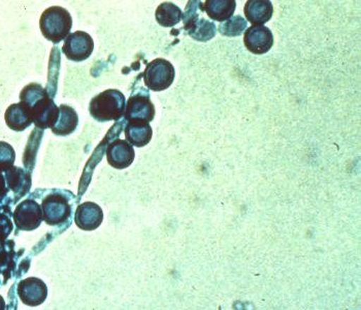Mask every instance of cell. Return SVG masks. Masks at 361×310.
Here are the masks:
<instances>
[{"label":"cell","mask_w":361,"mask_h":310,"mask_svg":"<svg viewBox=\"0 0 361 310\" xmlns=\"http://www.w3.org/2000/svg\"><path fill=\"white\" fill-rule=\"evenodd\" d=\"M124 116L127 121H145L150 124L155 117V107L149 93H139L131 95L127 102Z\"/></svg>","instance_id":"cell-9"},{"label":"cell","mask_w":361,"mask_h":310,"mask_svg":"<svg viewBox=\"0 0 361 310\" xmlns=\"http://www.w3.org/2000/svg\"><path fill=\"white\" fill-rule=\"evenodd\" d=\"M11 191L8 189V184H6V176H4V171L0 169V206L10 205V203H8L11 202V198L8 197Z\"/></svg>","instance_id":"cell-24"},{"label":"cell","mask_w":361,"mask_h":310,"mask_svg":"<svg viewBox=\"0 0 361 310\" xmlns=\"http://www.w3.org/2000/svg\"><path fill=\"white\" fill-rule=\"evenodd\" d=\"M78 124H79V117L75 109L68 105H61L59 107V117L55 126L51 129L54 135L66 137L77 129Z\"/></svg>","instance_id":"cell-19"},{"label":"cell","mask_w":361,"mask_h":310,"mask_svg":"<svg viewBox=\"0 0 361 310\" xmlns=\"http://www.w3.org/2000/svg\"><path fill=\"white\" fill-rule=\"evenodd\" d=\"M244 13L253 25H264L273 17V4L269 0H249L245 4Z\"/></svg>","instance_id":"cell-16"},{"label":"cell","mask_w":361,"mask_h":310,"mask_svg":"<svg viewBox=\"0 0 361 310\" xmlns=\"http://www.w3.org/2000/svg\"><path fill=\"white\" fill-rule=\"evenodd\" d=\"M102 220H104V211L95 203H83L75 211V225L84 231L97 229L102 225Z\"/></svg>","instance_id":"cell-13"},{"label":"cell","mask_w":361,"mask_h":310,"mask_svg":"<svg viewBox=\"0 0 361 310\" xmlns=\"http://www.w3.org/2000/svg\"><path fill=\"white\" fill-rule=\"evenodd\" d=\"M6 126L12 131H23L33 124L30 109L23 102L13 104L4 114Z\"/></svg>","instance_id":"cell-15"},{"label":"cell","mask_w":361,"mask_h":310,"mask_svg":"<svg viewBox=\"0 0 361 310\" xmlns=\"http://www.w3.org/2000/svg\"><path fill=\"white\" fill-rule=\"evenodd\" d=\"M2 171L6 176V184L11 193L14 195L15 201L24 197L31 187V177L29 173L25 169L15 166Z\"/></svg>","instance_id":"cell-14"},{"label":"cell","mask_w":361,"mask_h":310,"mask_svg":"<svg viewBox=\"0 0 361 310\" xmlns=\"http://www.w3.org/2000/svg\"><path fill=\"white\" fill-rule=\"evenodd\" d=\"M94 50V42L85 31H75L64 40L62 52L71 61L80 62L88 59Z\"/></svg>","instance_id":"cell-7"},{"label":"cell","mask_w":361,"mask_h":310,"mask_svg":"<svg viewBox=\"0 0 361 310\" xmlns=\"http://www.w3.org/2000/svg\"><path fill=\"white\" fill-rule=\"evenodd\" d=\"M73 28L71 13L62 6H51L42 13L39 28L47 40L59 44L70 35Z\"/></svg>","instance_id":"cell-3"},{"label":"cell","mask_w":361,"mask_h":310,"mask_svg":"<svg viewBox=\"0 0 361 310\" xmlns=\"http://www.w3.org/2000/svg\"><path fill=\"white\" fill-rule=\"evenodd\" d=\"M202 11H204L202 1H189L183 14L184 28L195 41L208 42L215 37L217 28L213 22L200 17Z\"/></svg>","instance_id":"cell-4"},{"label":"cell","mask_w":361,"mask_h":310,"mask_svg":"<svg viewBox=\"0 0 361 310\" xmlns=\"http://www.w3.org/2000/svg\"><path fill=\"white\" fill-rule=\"evenodd\" d=\"M235 8V0H207L202 2V8L209 17L222 23L233 17Z\"/></svg>","instance_id":"cell-18"},{"label":"cell","mask_w":361,"mask_h":310,"mask_svg":"<svg viewBox=\"0 0 361 310\" xmlns=\"http://www.w3.org/2000/svg\"><path fill=\"white\" fill-rule=\"evenodd\" d=\"M16 153L8 143L0 141V169L14 166Z\"/></svg>","instance_id":"cell-23"},{"label":"cell","mask_w":361,"mask_h":310,"mask_svg":"<svg viewBox=\"0 0 361 310\" xmlns=\"http://www.w3.org/2000/svg\"><path fill=\"white\" fill-rule=\"evenodd\" d=\"M247 25L248 23L242 16H233L231 19L220 24L219 32L224 37H240L246 30Z\"/></svg>","instance_id":"cell-21"},{"label":"cell","mask_w":361,"mask_h":310,"mask_svg":"<svg viewBox=\"0 0 361 310\" xmlns=\"http://www.w3.org/2000/svg\"><path fill=\"white\" fill-rule=\"evenodd\" d=\"M156 21L162 28H173L183 19V13L179 6L171 2H164L155 12Z\"/></svg>","instance_id":"cell-20"},{"label":"cell","mask_w":361,"mask_h":310,"mask_svg":"<svg viewBox=\"0 0 361 310\" xmlns=\"http://www.w3.org/2000/svg\"><path fill=\"white\" fill-rule=\"evenodd\" d=\"M244 44L253 54H265L273 48V32L267 26L252 25L245 31Z\"/></svg>","instance_id":"cell-10"},{"label":"cell","mask_w":361,"mask_h":310,"mask_svg":"<svg viewBox=\"0 0 361 310\" xmlns=\"http://www.w3.org/2000/svg\"><path fill=\"white\" fill-rule=\"evenodd\" d=\"M18 295L27 306H39L46 300L48 289L46 283L39 278H29L19 282Z\"/></svg>","instance_id":"cell-11"},{"label":"cell","mask_w":361,"mask_h":310,"mask_svg":"<svg viewBox=\"0 0 361 310\" xmlns=\"http://www.w3.org/2000/svg\"><path fill=\"white\" fill-rule=\"evenodd\" d=\"M20 102L27 105L33 124L41 129H52L59 117V107L42 85L31 83L22 89Z\"/></svg>","instance_id":"cell-1"},{"label":"cell","mask_w":361,"mask_h":310,"mask_svg":"<svg viewBox=\"0 0 361 310\" xmlns=\"http://www.w3.org/2000/svg\"><path fill=\"white\" fill-rule=\"evenodd\" d=\"M175 77L176 71L173 64L164 58H157L147 64L144 82L149 89L159 93L169 88Z\"/></svg>","instance_id":"cell-5"},{"label":"cell","mask_w":361,"mask_h":310,"mask_svg":"<svg viewBox=\"0 0 361 310\" xmlns=\"http://www.w3.org/2000/svg\"><path fill=\"white\" fill-rule=\"evenodd\" d=\"M6 309V303H4V298L0 296V310Z\"/></svg>","instance_id":"cell-25"},{"label":"cell","mask_w":361,"mask_h":310,"mask_svg":"<svg viewBox=\"0 0 361 310\" xmlns=\"http://www.w3.org/2000/svg\"><path fill=\"white\" fill-rule=\"evenodd\" d=\"M13 217L15 226L21 231H33L41 226L44 220L41 205L31 198L22 201L16 207Z\"/></svg>","instance_id":"cell-8"},{"label":"cell","mask_w":361,"mask_h":310,"mask_svg":"<svg viewBox=\"0 0 361 310\" xmlns=\"http://www.w3.org/2000/svg\"><path fill=\"white\" fill-rule=\"evenodd\" d=\"M126 97L117 89H108L91 100L89 112L98 122L117 121L126 113Z\"/></svg>","instance_id":"cell-2"},{"label":"cell","mask_w":361,"mask_h":310,"mask_svg":"<svg viewBox=\"0 0 361 310\" xmlns=\"http://www.w3.org/2000/svg\"><path fill=\"white\" fill-rule=\"evenodd\" d=\"M124 131H126V141L130 143L133 146H146L152 139V127L148 122L128 121Z\"/></svg>","instance_id":"cell-17"},{"label":"cell","mask_w":361,"mask_h":310,"mask_svg":"<svg viewBox=\"0 0 361 310\" xmlns=\"http://www.w3.org/2000/svg\"><path fill=\"white\" fill-rule=\"evenodd\" d=\"M135 157V153L133 145L126 140H115L106 149V160L109 165L115 169L128 168L133 164Z\"/></svg>","instance_id":"cell-12"},{"label":"cell","mask_w":361,"mask_h":310,"mask_svg":"<svg viewBox=\"0 0 361 310\" xmlns=\"http://www.w3.org/2000/svg\"><path fill=\"white\" fill-rule=\"evenodd\" d=\"M13 215L10 207L0 206V240L8 239L14 229L11 216Z\"/></svg>","instance_id":"cell-22"},{"label":"cell","mask_w":361,"mask_h":310,"mask_svg":"<svg viewBox=\"0 0 361 310\" xmlns=\"http://www.w3.org/2000/svg\"><path fill=\"white\" fill-rule=\"evenodd\" d=\"M42 217L49 226H59L70 218L71 205L60 191L49 195L42 200Z\"/></svg>","instance_id":"cell-6"}]
</instances>
